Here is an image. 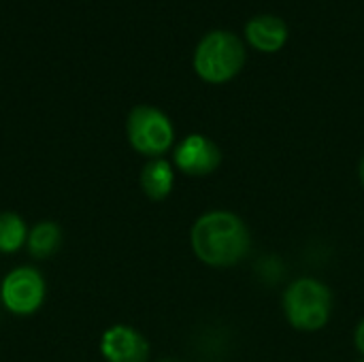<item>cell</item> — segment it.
Segmentation results:
<instances>
[{"mask_svg":"<svg viewBox=\"0 0 364 362\" xmlns=\"http://www.w3.org/2000/svg\"><path fill=\"white\" fill-rule=\"evenodd\" d=\"M247 62L243 41L228 30H211L200 38L194 51V70L207 83H226L235 79Z\"/></svg>","mask_w":364,"mask_h":362,"instance_id":"obj_2","label":"cell"},{"mask_svg":"<svg viewBox=\"0 0 364 362\" xmlns=\"http://www.w3.org/2000/svg\"><path fill=\"white\" fill-rule=\"evenodd\" d=\"M100 354L107 362H147L149 344L132 326L115 324L102 333Z\"/></svg>","mask_w":364,"mask_h":362,"instance_id":"obj_7","label":"cell"},{"mask_svg":"<svg viewBox=\"0 0 364 362\" xmlns=\"http://www.w3.org/2000/svg\"><path fill=\"white\" fill-rule=\"evenodd\" d=\"M284 314L296 331H320L331 320L333 294L320 280L301 277L284 292Z\"/></svg>","mask_w":364,"mask_h":362,"instance_id":"obj_3","label":"cell"},{"mask_svg":"<svg viewBox=\"0 0 364 362\" xmlns=\"http://www.w3.org/2000/svg\"><path fill=\"white\" fill-rule=\"evenodd\" d=\"M26 241H28L26 222L11 211L0 213V252L2 254L17 252Z\"/></svg>","mask_w":364,"mask_h":362,"instance_id":"obj_11","label":"cell"},{"mask_svg":"<svg viewBox=\"0 0 364 362\" xmlns=\"http://www.w3.org/2000/svg\"><path fill=\"white\" fill-rule=\"evenodd\" d=\"M28 250L34 258L45 260L53 256L62 243V230L55 222H38L30 233H28Z\"/></svg>","mask_w":364,"mask_h":362,"instance_id":"obj_10","label":"cell"},{"mask_svg":"<svg viewBox=\"0 0 364 362\" xmlns=\"http://www.w3.org/2000/svg\"><path fill=\"white\" fill-rule=\"evenodd\" d=\"M363 362H364V361H363Z\"/></svg>","mask_w":364,"mask_h":362,"instance_id":"obj_15","label":"cell"},{"mask_svg":"<svg viewBox=\"0 0 364 362\" xmlns=\"http://www.w3.org/2000/svg\"><path fill=\"white\" fill-rule=\"evenodd\" d=\"M354 341H356V348L360 350V354H364V320L358 324V329H356Z\"/></svg>","mask_w":364,"mask_h":362,"instance_id":"obj_12","label":"cell"},{"mask_svg":"<svg viewBox=\"0 0 364 362\" xmlns=\"http://www.w3.org/2000/svg\"><path fill=\"white\" fill-rule=\"evenodd\" d=\"M2 305L17 316L34 314L45 301V280L32 267L13 269L0 286Z\"/></svg>","mask_w":364,"mask_h":362,"instance_id":"obj_5","label":"cell"},{"mask_svg":"<svg viewBox=\"0 0 364 362\" xmlns=\"http://www.w3.org/2000/svg\"><path fill=\"white\" fill-rule=\"evenodd\" d=\"M222 162V151L205 134H188L175 149V164L181 173L205 177L211 175Z\"/></svg>","mask_w":364,"mask_h":362,"instance_id":"obj_6","label":"cell"},{"mask_svg":"<svg viewBox=\"0 0 364 362\" xmlns=\"http://www.w3.org/2000/svg\"><path fill=\"white\" fill-rule=\"evenodd\" d=\"M196 258L209 267L226 269L239 265L250 252V230L232 211L213 209L203 213L190 233Z\"/></svg>","mask_w":364,"mask_h":362,"instance_id":"obj_1","label":"cell"},{"mask_svg":"<svg viewBox=\"0 0 364 362\" xmlns=\"http://www.w3.org/2000/svg\"><path fill=\"white\" fill-rule=\"evenodd\" d=\"M358 177H360V183L364 186V156L363 160H360V166H358Z\"/></svg>","mask_w":364,"mask_h":362,"instance_id":"obj_13","label":"cell"},{"mask_svg":"<svg viewBox=\"0 0 364 362\" xmlns=\"http://www.w3.org/2000/svg\"><path fill=\"white\" fill-rule=\"evenodd\" d=\"M162 362H175V361H162Z\"/></svg>","mask_w":364,"mask_h":362,"instance_id":"obj_14","label":"cell"},{"mask_svg":"<svg viewBox=\"0 0 364 362\" xmlns=\"http://www.w3.org/2000/svg\"><path fill=\"white\" fill-rule=\"evenodd\" d=\"M175 183V173L171 162L164 158H154L149 160L143 171H141V188L147 198L151 201H164Z\"/></svg>","mask_w":364,"mask_h":362,"instance_id":"obj_9","label":"cell"},{"mask_svg":"<svg viewBox=\"0 0 364 362\" xmlns=\"http://www.w3.org/2000/svg\"><path fill=\"white\" fill-rule=\"evenodd\" d=\"M245 41L262 53H275L288 41V23L271 13L254 15L245 23Z\"/></svg>","mask_w":364,"mask_h":362,"instance_id":"obj_8","label":"cell"},{"mask_svg":"<svg viewBox=\"0 0 364 362\" xmlns=\"http://www.w3.org/2000/svg\"><path fill=\"white\" fill-rule=\"evenodd\" d=\"M126 130L130 145L139 154L151 158H160L162 154H166L175 141V128L166 113L149 105H139L130 111Z\"/></svg>","mask_w":364,"mask_h":362,"instance_id":"obj_4","label":"cell"}]
</instances>
